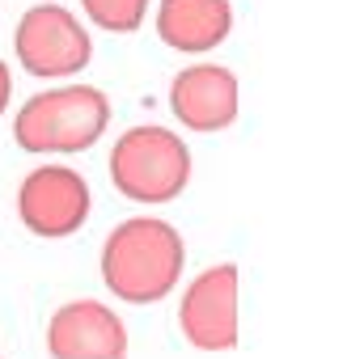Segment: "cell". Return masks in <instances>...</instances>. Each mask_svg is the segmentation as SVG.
I'll use <instances>...</instances> for the list:
<instances>
[{
	"instance_id": "cell-1",
	"label": "cell",
	"mask_w": 364,
	"mask_h": 359,
	"mask_svg": "<svg viewBox=\"0 0 364 359\" xmlns=\"http://www.w3.org/2000/svg\"><path fill=\"white\" fill-rule=\"evenodd\" d=\"M186 245L170 220L132 216L123 220L102 245V283L114 300L127 304H157L182 279Z\"/></svg>"
},
{
	"instance_id": "cell-2",
	"label": "cell",
	"mask_w": 364,
	"mask_h": 359,
	"mask_svg": "<svg viewBox=\"0 0 364 359\" xmlns=\"http://www.w3.org/2000/svg\"><path fill=\"white\" fill-rule=\"evenodd\" d=\"M110 127V97L93 85H60L30 97L13 118V140L21 153H85Z\"/></svg>"
},
{
	"instance_id": "cell-3",
	"label": "cell",
	"mask_w": 364,
	"mask_h": 359,
	"mask_svg": "<svg viewBox=\"0 0 364 359\" xmlns=\"http://www.w3.org/2000/svg\"><path fill=\"white\" fill-rule=\"evenodd\" d=\"M110 182L132 203H174L191 182V148L157 123L132 127L110 148Z\"/></svg>"
},
{
	"instance_id": "cell-4",
	"label": "cell",
	"mask_w": 364,
	"mask_h": 359,
	"mask_svg": "<svg viewBox=\"0 0 364 359\" xmlns=\"http://www.w3.org/2000/svg\"><path fill=\"white\" fill-rule=\"evenodd\" d=\"M13 51H17V64L30 77L60 81V77H77L81 68H90L93 38L90 30L77 21L73 9H64V4H34L17 21Z\"/></svg>"
},
{
	"instance_id": "cell-5",
	"label": "cell",
	"mask_w": 364,
	"mask_h": 359,
	"mask_svg": "<svg viewBox=\"0 0 364 359\" xmlns=\"http://www.w3.org/2000/svg\"><path fill=\"white\" fill-rule=\"evenodd\" d=\"M93 207L90 182L73 165H38L17 186V220L26 233L60 241L85 228Z\"/></svg>"
},
{
	"instance_id": "cell-6",
	"label": "cell",
	"mask_w": 364,
	"mask_h": 359,
	"mask_svg": "<svg viewBox=\"0 0 364 359\" xmlns=\"http://www.w3.org/2000/svg\"><path fill=\"white\" fill-rule=\"evenodd\" d=\"M237 300H242V270L233 263L195 275L178 300V330L186 334V343L199 351H233L242 334Z\"/></svg>"
},
{
	"instance_id": "cell-7",
	"label": "cell",
	"mask_w": 364,
	"mask_h": 359,
	"mask_svg": "<svg viewBox=\"0 0 364 359\" xmlns=\"http://www.w3.org/2000/svg\"><path fill=\"white\" fill-rule=\"evenodd\" d=\"M51 359H127V326L102 300H68L47 321Z\"/></svg>"
},
{
	"instance_id": "cell-8",
	"label": "cell",
	"mask_w": 364,
	"mask_h": 359,
	"mask_svg": "<svg viewBox=\"0 0 364 359\" xmlns=\"http://www.w3.org/2000/svg\"><path fill=\"white\" fill-rule=\"evenodd\" d=\"M170 110L186 131L216 136L237 123L242 85L225 64H191L170 81Z\"/></svg>"
},
{
	"instance_id": "cell-9",
	"label": "cell",
	"mask_w": 364,
	"mask_h": 359,
	"mask_svg": "<svg viewBox=\"0 0 364 359\" xmlns=\"http://www.w3.org/2000/svg\"><path fill=\"white\" fill-rule=\"evenodd\" d=\"M233 30L229 0H161L157 4V34L166 47L182 55H203L220 47Z\"/></svg>"
},
{
	"instance_id": "cell-10",
	"label": "cell",
	"mask_w": 364,
	"mask_h": 359,
	"mask_svg": "<svg viewBox=\"0 0 364 359\" xmlns=\"http://www.w3.org/2000/svg\"><path fill=\"white\" fill-rule=\"evenodd\" d=\"M85 17H90L97 30H110V34H132L144 26V13H149V0H81Z\"/></svg>"
},
{
	"instance_id": "cell-11",
	"label": "cell",
	"mask_w": 364,
	"mask_h": 359,
	"mask_svg": "<svg viewBox=\"0 0 364 359\" xmlns=\"http://www.w3.org/2000/svg\"><path fill=\"white\" fill-rule=\"evenodd\" d=\"M9 97H13V72H9V64L0 60V114L9 110Z\"/></svg>"
}]
</instances>
